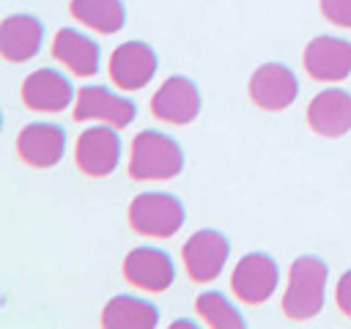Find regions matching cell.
I'll list each match as a JSON object with an SVG mask.
<instances>
[{
	"label": "cell",
	"instance_id": "11",
	"mask_svg": "<svg viewBox=\"0 0 351 329\" xmlns=\"http://www.w3.org/2000/svg\"><path fill=\"white\" fill-rule=\"evenodd\" d=\"M123 277L132 285L143 288V291L159 293V291H167L173 285V280H176V263H173V258L165 249L143 244V247H134L123 258Z\"/></svg>",
	"mask_w": 351,
	"mask_h": 329
},
{
	"label": "cell",
	"instance_id": "17",
	"mask_svg": "<svg viewBox=\"0 0 351 329\" xmlns=\"http://www.w3.org/2000/svg\"><path fill=\"white\" fill-rule=\"evenodd\" d=\"M52 55L80 77H93L101 63L99 44L77 27H60L52 38Z\"/></svg>",
	"mask_w": 351,
	"mask_h": 329
},
{
	"label": "cell",
	"instance_id": "3",
	"mask_svg": "<svg viewBox=\"0 0 351 329\" xmlns=\"http://www.w3.org/2000/svg\"><path fill=\"white\" fill-rule=\"evenodd\" d=\"M184 203L170 192H140L129 203V225L145 239H170L184 225Z\"/></svg>",
	"mask_w": 351,
	"mask_h": 329
},
{
	"label": "cell",
	"instance_id": "20",
	"mask_svg": "<svg viewBox=\"0 0 351 329\" xmlns=\"http://www.w3.org/2000/svg\"><path fill=\"white\" fill-rule=\"evenodd\" d=\"M195 310L203 315V321L214 329H244L247 321L244 315L236 310V304L219 293V291H203L197 299H195Z\"/></svg>",
	"mask_w": 351,
	"mask_h": 329
},
{
	"label": "cell",
	"instance_id": "18",
	"mask_svg": "<svg viewBox=\"0 0 351 329\" xmlns=\"http://www.w3.org/2000/svg\"><path fill=\"white\" fill-rule=\"evenodd\" d=\"M159 324V307L148 299L118 293L101 310V326L107 329H154Z\"/></svg>",
	"mask_w": 351,
	"mask_h": 329
},
{
	"label": "cell",
	"instance_id": "1",
	"mask_svg": "<svg viewBox=\"0 0 351 329\" xmlns=\"http://www.w3.org/2000/svg\"><path fill=\"white\" fill-rule=\"evenodd\" d=\"M326 280H329V269L318 255H299L288 271L282 313L291 321H307L318 315L326 299Z\"/></svg>",
	"mask_w": 351,
	"mask_h": 329
},
{
	"label": "cell",
	"instance_id": "2",
	"mask_svg": "<svg viewBox=\"0 0 351 329\" xmlns=\"http://www.w3.org/2000/svg\"><path fill=\"white\" fill-rule=\"evenodd\" d=\"M184 170V151L181 145L165 134L145 129L132 140L129 156V175L137 181H167Z\"/></svg>",
	"mask_w": 351,
	"mask_h": 329
},
{
	"label": "cell",
	"instance_id": "21",
	"mask_svg": "<svg viewBox=\"0 0 351 329\" xmlns=\"http://www.w3.org/2000/svg\"><path fill=\"white\" fill-rule=\"evenodd\" d=\"M321 14L340 27H351V0H321Z\"/></svg>",
	"mask_w": 351,
	"mask_h": 329
},
{
	"label": "cell",
	"instance_id": "14",
	"mask_svg": "<svg viewBox=\"0 0 351 329\" xmlns=\"http://www.w3.org/2000/svg\"><path fill=\"white\" fill-rule=\"evenodd\" d=\"M16 151L30 167H52L66 154V132L58 123L33 121L16 134Z\"/></svg>",
	"mask_w": 351,
	"mask_h": 329
},
{
	"label": "cell",
	"instance_id": "15",
	"mask_svg": "<svg viewBox=\"0 0 351 329\" xmlns=\"http://www.w3.org/2000/svg\"><path fill=\"white\" fill-rule=\"evenodd\" d=\"M307 123L321 137H343L351 132V93L343 88H324L307 104Z\"/></svg>",
	"mask_w": 351,
	"mask_h": 329
},
{
	"label": "cell",
	"instance_id": "8",
	"mask_svg": "<svg viewBox=\"0 0 351 329\" xmlns=\"http://www.w3.org/2000/svg\"><path fill=\"white\" fill-rule=\"evenodd\" d=\"M159 69L156 52L145 41H123L110 55V80L121 90L145 88Z\"/></svg>",
	"mask_w": 351,
	"mask_h": 329
},
{
	"label": "cell",
	"instance_id": "4",
	"mask_svg": "<svg viewBox=\"0 0 351 329\" xmlns=\"http://www.w3.org/2000/svg\"><path fill=\"white\" fill-rule=\"evenodd\" d=\"M181 258H184L186 274L195 282H211L222 274V269L230 258V241L219 230L203 228V230H195L184 241Z\"/></svg>",
	"mask_w": 351,
	"mask_h": 329
},
{
	"label": "cell",
	"instance_id": "6",
	"mask_svg": "<svg viewBox=\"0 0 351 329\" xmlns=\"http://www.w3.org/2000/svg\"><path fill=\"white\" fill-rule=\"evenodd\" d=\"M277 282H280V266L266 252H247L230 274V288L244 304L266 302L277 291Z\"/></svg>",
	"mask_w": 351,
	"mask_h": 329
},
{
	"label": "cell",
	"instance_id": "10",
	"mask_svg": "<svg viewBox=\"0 0 351 329\" xmlns=\"http://www.w3.org/2000/svg\"><path fill=\"white\" fill-rule=\"evenodd\" d=\"M151 110L165 123H176V126L192 123L197 118V112H200V90L189 77L173 74L154 93Z\"/></svg>",
	"mask_w": 351,
	"mask_h": 329
},
{
	"label": "cell",
	"instance_id": "9",
	"mask_svg": "<svg viewBox=\"0 0 351 329\" xmlns=\"http://www.w3.org/2000/svg\"><path fill=\"white\" fill-rule=\"evenodd\" d=\"M299 96V80L296 74L282 63H263L250 77V99L269 112L285 110Z\"/></svg>",
	"mask_w": 351,
	"mask_h": 329
},
{
	"label": "cell",
	"instance_id": "22",
	"mask_svg": "<svg viewBox=\"0 0 351 329\" xmlns=\"http://www.w3.org/2000/svg\"><path fill=\"white\" fill-rule=\"evenodd\" d=\"M335 302H337L340 313L351 318V269L340 274V280H337V288H335Z\"/></svg>",
	"mask_w": 351,
	"mask_h": 329
},
{
	"label": "cell",
	"instance_id": "13",
	"mask_svg": "<svg viewBox=\"0 0 351 329\" xmlns=\"http://www.w3.org/2000/svg\"><path fill=\"white\" fill-rule=\"evenodd\" d=\"M22 101L33 112H60L74 101V85L58 69H36L22 82Z\"/></svg>",
	"mask_w": 351,
	"mask_h": 329
},
{
	"label": "cell",
	"instance_id": "23",
	"mask_svg": "<svg viewBox=\"0 0 351 329\" xmlns=\"http://www.w3.org/2000/svg\"><path fill=\"white\" fill-rule=\"evenodd\" d=\"M176 326H195V321H189V318H181V321H173V329Z\"/></svg>",
	"mask_w": 351,
	"mask_h": 329
},
{
	"label": "cell",
	"instance_id": "7",
	"mask_svg": "<svg viewBox=\"0 0 351 329\" xmlns=\"http://www.w3.org/2000/svg\"><path fill=\"white\" fill-rule=\"evenodd\" d=\"M137 118V104L104 85H85L74 99V121H101L115 129L129 126Z\"/></svg>",
	"mask_w": 351,
	"mask_h": 329
},
{
	"label": "cell",
	"instance_id": "5",
	"mask_svg": "<svg viewBox=\"0 0 351 329\" xmlns=\"http://www.w3.org/2000/svg\"><path fill=\"white\" fill-rule=\"evenodd\" d=\"M74 159H77V167L90 178L110 175L121 162V137H118L115 126H110V123L88 126L77 137Z\"/></svg>",
	"mask_w": 351,
	"mask_h": 329
},
{
	"label": "cell",
	"instance_id": "16",
	"mask_svg": "<svg viewBox=\"0 0 351 329\" xmlns=\"http://www.w3.org/2000/svg\"><path fill=\"white\" fill-rule=\"evenodd\" d=\"M44 44V25L33 14H11L0 25V52L11 63H25L38 55Z\"/></svg>",
	"mask_w": 351,
	"mask_h": 329
},
{
	"label": "cell",
	"instance_id": "19",
	"mask_svg": "<svg viewBox=\"0 0 351 329\" xmlns=\"http://www.w3.org/2000/svg\"><path fill=\"white\" fill-rule=\"evenodd\" d=\"M71 16L82 25H88L96 33H118L126 25V8L123 0H71L69 5Z\"/></svg>",
	"mask_w": 351,
	"mask_h": 329
},
{
	"label": "cell",
	"instance_id": "12",
	"mask_svg": "<svg viewBox=\"0 0 351 329\" xmlns=\"http://www.w3.org/2000/svg\"><path fill=\"white\" fill-rule=\"evenodd\" d=\"M304 69L318 82H340L351 74V41L340 36H315L304 47Z\"/></svg>",
	"mask_w": 351,
	"mask_h": 329
}]
</instances>
